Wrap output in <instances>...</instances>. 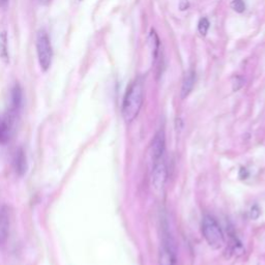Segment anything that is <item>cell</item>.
Wrapping results in <instances>:
<instances>
[{
  "mask_svg": "<svg viewBox=\"0 0 265 265\" xmlns=\"http://www.w3.org/2000/svg\"><path fill=\"white\" fill-rule=\"evenodd\" d=\"M40 2H41L42 4H49V3L51 2V0H40Z\"/></svg>",
  "mask_w": 265,
  "mask_h": 265,
  "instance_id": "ac0fdd59",
  "label": "cell"
},
{
  "mask_svg": "<svg viewBox=\"0 0 265 265\" xmlns=\"http://www.w3.org/2000/svg\"><path fill=\"white\" fill-rule=\"evenodd\" d=\"M175 253L169 237H164L159 254V265H175Z\"/></svg>",
  "mask_w": 265,
  "mask_h": 265,
  "instance_id": "5b68a950",
  "label": "cell"
},
{
  "mask_svg": "<svg viewBox=\"0 0 265 265\" xmlns=\"http://www.w3.org/2000/svg\"><path fill=\"white\" fill-rule=\"evenodd\" d=\"M13 126L10 116L0 117V144H7L12 137Z\"/></svg>",
  "mask_w": 265,
  "mask_h": 265,
  "instance_id": "ba28073f",
  "label": "cell"
},
{
  "mask_svg": "<svg viewBox=\"0 0 265 265\" xmlns=\"http://www.w3.org/2000/svg\"><path fill=\"white\" fill-rule=\"evenodd\" d=\"M188 7H190V4H188L187 0H180V3H179V9H180L181 11H185V10H187Z\"/></svg>",
  "mask_w": 265,
  "mask_h": 265,
  "instance_id": "2e32d148",
  "label": "cell"
},
{
  "mask_svg": "<svg viewBox=\"0 0 265 265\" xmlns=\"http://www.w3.org/2000/svg\"><path fill=\"white\" fill-rule=\"evenodd\" d=\"M10 211L7 206L0 208V246L7 243L10 235Z\"/></svg>",
  "mask_w": 265,
  "mask_h": 265,
  "instance_id": "52a82bcc",
  "label": "cell"
},
{
  "mask_svg": "<svg viewBox=\"0 0 265 265\" xmlns=\"http://www.w3.org/2000/svg\"><path fill=\"white\" fill-rule=\"evenodd\" d=\"M195 85V71L192 68L186 71L184 75L182 86H181V99H185L186 96L192 92Z\"/></svg>",
  "mask_w": 265,
  "mask_h": 265,
  "instance_id": "9c48e42d",
  "label": "cell"
},
{
  "mask_svg": "<svg viewBox=\"0 0 265 265\" xmlns=\"http://www.w3.org/2000/svg\"><path fill=\"white\" fill-rule=\"evenodd\" d=\"M8 40L6 33L0 34V59L5 62H9V52H8Z\"/></svg>",
  "mask_w": 265,
  "mask_h": 265,
  "instance_id": "4fadbf2b",
  "label": "cell"
},
{
  "mask_svg": "<svg viewBox=\"0 0 265 265\" xmlns=\"http://www.w3.org/2000/svg\"><path fill=\"white\" fill-rule=\"evenodd\" d=\"M148 45L150 47V50L153 53V57L154 59H157L158 57V53H159V49H160V40L158 34L156 33L155 30H152L149 36H148Z\"/></svg>",
  "mask_w": 265,
  "mask_h": 265,
  "instance_id": "7c38bea8",
  "label": "cell"
},
{
  "mask_svg": "<svg viewBox=\"0 0 265 265\" xmlns=\"http://www.w3.org/2000/svg\"><path fill=\"white\" fill-rule=\"evenodd\" d=\"M231 8L237 13H244L246 10V4L244 0H233L231 3Z\"/></svg>",
  "mask_w": 265,
  "mask_h": 265,
  "instance_id": "9a60e30c",
  "label": "cell"
},
{
  "mask_svg": "<svg viewBox=\"0 0 265 265\" xmlns=\"http://www.w3.org/2000/svg\"><path fill=\"white\" fill-rule=\"evenodd\" d=\"M22 105V90L19 85H16L12 90V109L18 111Z\"/></svg>",
  "mask_w": 265,
  "mask_h": 265,
  "instance_id": "8fae6325",
  "label": "cell"
},
{
  "mask_svg": "<svg viewBox=\"0 0 265 265\" xmlns=\"http://www.w3.org/2000/svg\"><path fill=\"white\" fill-rule=\"evenodd\" d=\"M202 234L209 247L214 250L221 249L225 243L224 233L218 222L211 215H205L203 218Z\"/></svg>",
  "mask_w": 265,
  "mask_h": 265,
  "instance_id": "7a4b0ae2",
  "label": "cell"
},
{
  "mask_svg": "<svg viewBox=\"0 0 265 265\" xmlns=\"http://www.w3.org/2000/svg\"><path fill=\"white\" fill-rule=\"evenodd\" d=\"M36 53L41 68L47 71L52 63L53 50L50 37L45 30H40L36 35Z\"/></svg>",
  "mask_w": 265,
  "mask_h": 265,
  "instance_id": "3957f363",
  "label": "cell"
},
{
  "mask_svg": "<svg viewBox=\"0 0 265 265\" xmlns=\"http://www.w3.org/2000/svg\"><path fill=\"white\" fill-rule=\"evenodd\" d=\"M14 166H15L16 172L19 175H23L24 173L26 172V169H27L26 156H25V153H24V150L22 148H20L19 150L16 152L15 159H14Z\"/></svg>",
  "mask_w": 265,
  "mask_h": 265,
  "instance_id": "30bf717a",
  "label": "cell"
},
{
  "mask_svg": "<svg viewBox=\"0 0 265 265\" xmlns=\"http://www.w3.org/2000/svg\"><path fill=\"white\" fill-rule=\"evenodd\" d=\"M166 146V140H165V133L163 130H160L154 137L152 146H150V155L153 162L159 161L163 159Z\"/></svg>",
  "mask_w": 265,
  "mask_h": 265,
  "instance_id": "8992f818",
  "label": "cell"
},
{
  "mask_svg": "<svg viewBox=\"0 0 265 265\" xmlns=\"http://www.w3.org/2000/svg\"><path fill=\"white\" fill-rule=\"evenodd\" d=\"M209 28V21L206 18H202L198 24V30L201 35H206Z\"/></svg>",
  "mask_w": 265,
  "mask_h": 265,
  "instance_id": "5bb4252c",
  "label": "cell"
},
{
  "mask_svg": "<svg viewBox=\"0 0 265 265\" xmlns=\"http://www.w3.org/2000/svg\"><path fill=\"white\" fill-rule=\"evenodd\" d=\"M144 100V87L140 79L136 80L129 87L123 103V116L126 123H132L138 116Z\"/></svg>",
  "mask_w": 265,
  "mask_h": 265,
  "instance_id": "6da1fadb",
  "label": "cell"
},
{
  "mask_svg": "<svg viewBox=\"0 0 265 265\" xmlns=\"http://www.w3.org/2000/svg\"><path fill=\"white\" fill-rule=\"evenodd\" d=\"M150 178L154 191L156 193H161L164 190L168 178L167 165L163 159L154 162Z\"/></svg>",
  "mask_w": 265,
  "mask_h": 265,
  "instance_id": "277c9868",
  "label": "cell"
},
{
  "mask_svg": "<svg viewBox=\"0 0 265 265\" xmlns=\"http://www.w3.org/2000/svg\"><path fill=\"white\" fill-rule=\"evenodd\" d=\"M8 3V0H0V6H5Z\"/></svg>",
  "mask_w": 265,
  "mask_h": 265,
  "instance_id": "e0dca14e",
  "label": "cell"
}]
</instances>
